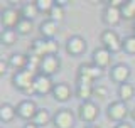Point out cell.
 Masks as SVG:
<instances>
[{"mask_svg": "<svg viewBox=\"0 0 135 128\" xmlns=\"http://www.w3.org/2000/svg\"><path fill=\"white\" fill-rule=\"evenodd\" d=\"M57 51H59V44L56 41H47V39H34L31 47H29V54L37 57H46V56H57Z\"/></svg>", "mask_w": 135, "mask_h": 128, "instance_id": "1", "label": "cell"}, {"mask_svg": "<svg viewBox=\"0 0 135 128\" xmlns=\"http://www.w3.org/2000/svg\"><path fill=\"white\" fill-rule=\"evenodd\" d=\"M100 116V108L95 101H83L78 106V118L83 123H88V125H93Z\"/></svg>", "mask_w": 135, "mask_h": 128, "instance_id": "2", "label": "cell"}, {"mask_svg": "<svg viewBox=\"0 0 135 128\" xmlns=\"http://www.w3.org/2000/svg\"><path fill=\"white\" fill-rule=\"evenodd\" d=\"M100 41H101V46L105 49H108L112 54L123 51V39H120V36L112 29H105L100 36Z\"/></svg>", "mask_w": 135, "mask_h": 128, "instance_id": "3", "label": "cell"}, {"mask_svg": "<svg viewBox=\"0 0 135 128\" xmlns=\"http://www.w3.org/2000/svg\"><path fill=\"white\" fill-rule=\"evenodd\" d=\"M130 115V110L127 106L125 101H112L108 106H107V116L110 121H115V123H122V121H127V116Z\"/></svg>", "mask_w": 135, "mask_h": 128, "instance_id": "4", "label": "cell"}, {"mask_svg": "<svg viewBox=\"0 0 135 128\" xmlns=\"http://www.w3.org/2000/svg\"><path fill=\"white\" fill-rule=\"evenodd\" d=\"M36 74L31 69H24V71H17L12 76V84H14L15 89H19L20 93H24L25 89H29L34 84V79H36Z\"/></svg>", "mask_w": 135, "mask_h": 128, "instance_id": "5", "label": "cell"}, {"mask_svg": "<svg viewBox=\"0 0 135 128\" xmlns=\"http://www.w3.org/2000/svg\"><path fill=\"white\" fill-rule=\"evenodd\" d=\"M76 116L69 108H61L52 115V126L54 128H74Z\"/></svg>", "mask_w": 135, "mask_h": 128, "instance_id": "6", "label": "cell"}, {"mask_svg": "<svg viewBox=\"0 0 135 128\" xmlns=\"http://www.w3.org/2000/svg\"><path fill=\"white\" fill-rule=\"evenodd\" d=\"M108 74H110V79L120 86V84H123V83H128V78H130V74H132V69H130V66H127V64L118 62V64H113V66L110 67Z\"/></svg>", "mask_w": 135, "mask_h": 128, "instance_id": "7", "label": "cell"}, {"mask_svg": "<svg viewBox=\"0 0 135 128\" xmlns=\"http://www.w3.org/2000/svg\"><path fill=\"white\" fill-rule=\"evenodd\" d=\"M91 62L95 66H98L101 71L107 69V67H112V52L108 49H105L103 46L93 49L91 52Z\"/></svg>", "mask_w": 135, "mask_h": 128, "instance_id": "8", "label": "cell"}, {"mask_svg": "<svg viewBox=\"0 0 135 128\" xmlns=\"http://www.w3.org/2000/svg\"><path fill=\"white\" fill-rule=\"evenodd\" d=\"M22 19V14L20 10H17L14 7H7L2 10V25L3 29H8V31H15L17 24Z\"/></svg>", "mask_w": 135, "mask_h": 128, "instance_id": "9", "label": "cell"}, {"mask_svg": "<svg viewBox=\"0 0 135 128\" xmlns=\"http://www.w3.org/2000/svg\"><path fill=\"white\" fill-rule=\"evenodd\" d=\"M15 108H17V116L25 120V121H32L36 113H37V110H39L36 101H32V100H22Z\"/></svg>", "mask_w": 135, "mask_h": 128, "instance_id": "10", "label": "cell"}, {"mask_svg": "<svg viewBox=\"0 0 135 128\" xmlns=\"http://www.w3.org/2000/svg\"><path fill=\"white\" fill-rule=\"evenodd\" d=\"M86 47L88 44L81 36H71L66 41V52L69 56H81V54H84Z\"/></svg>", "mask_w": 135, "mask_h": 128, "instance_id": "11", "label": "cell"}, {"mask_svg": "<svg viewBox=\"0 0 135 128\" xmlns=\"http://www.w3.org/2000/svg\"><path fill=\"white\" fill-rule=\"evenodd\" d=\"M61 67V59L57 56H46L41 59V64H39V72L41 74H46V76H52L56 74Z\"/></svg>", "mask_w": 135, "mask_h": 128, "instance_id": "12", "label": "cell"}, {"mask_svg": "<svg viewBox=\"0 0 135 128\" xmlns=\"http://www.w3.org/2000/svg\"><path fill=\"white\" fill-rule=\"evenodd\" d=\"M101 20H103V24L108 25L110 29L117 27V25L122 22V10L117 8V7L107 5L103 8V12H101Z\"/></svg>", "mask_w": 135, "mask_h": 128, "instance_id": "13", "label": "cell"}, {"mask_svg": "<svg viewBox=\"0 0 135 128\" xmlns=\"http://www.w3.org/2000/svg\"><path fill=\"white\" fill-rule=\"evenodd\" d=\"M34 88H36V93L39 96H46V95H49V93H52L54 83H52V79H51L49 76L37 72L36 79H34Z\"/></svg>", "mask_w": 135, "mask_h": 128, "instance_id": "14", "label": "cell"}, {"mask_svg": "<svg viewBox=\"0 0 135 128\" xmlns=\"http://www.w3.org/2000/svg\"><path fill=\"white\" fill-rule=\"evenodd\" d=\"M51 95L57 103H66V101L71 100V96H74V91L71 89V86L68 83H57L54 84V89Z\"/></svg>", "mask_w": 135, "mask_h": 128, "instance_id": "15", "label": "cell"}, {"mask_svg": "<svg viewBox=\"0 0 135 128\" xmlns=\"http://www.w3.org/2000/svg\"><path fill=\"white\" fill-rule=\"evenodd\" d=\"M78 76L91 79V81H96V79H100L101 76H103V71H101L98 66H95L93 62H84V64H79Z\"/></svg>", "mask_w": 135, "mask_h": 128, "instance_id": "16", "label": "cell"}, {"mask_svg": "<svg viewBox=\"0 0 135 128\" xmlns=\"http://www.w3.org/2000/svg\"><path fill=\"white\" fill-rule=\"evenodd\" d=\"M59 31V24L54 22L51 19H46L39 24V32H41V37L42 39H47V41H54L56 34Z\"/></svg>", "mask_w": 135, "mask_h": 128, "instance_id": "17", "label": "cell"}, {"mask_svg": "<svg viewBox=\"0 0 135 128\" xmlns=\"http://www.w3.org/2000/svg\"><path fill=\"white\" fill-rule=\"evenodd\" d=\"M93 93H95V84H86V83H76L74 88V96L78 98L79 101H90L93 98Z\"/></svg>", "mask_w": 135, "mask_h": 128, "instance_id": "18", "label": "cell"}, {"mask_svg": "<svg viewBox=\"0 0 135 128\" xmlns=\"http://www.w3.org/2000/svg\"><path fill=\"white\" fill-rule=\"evenodd\" d=\"M27 66H29V56L27 54L17 52V54H12V56L8 57V67H12L15 72L27 69Z\"/></svg>", "mask_w": 135, "mask_h": 128, "instance_id": "19", "label": "cell"}, {"mask_svg": "<svg viewBox=\"0 0 135 128\" xmlns=\"http://www.w3.org/2000/svg\"><path fill=\"white\" fill-rule=\"evenodd\" d=\"M117 95H118V98H120V101L128 103V101L133 100V96H135V86H133L132 83H123V84L118 86Z\"/></svg>", "mask_w": 135, "mask_h": 128, "instance_id": "20", "label": "cell"}, {"mask_svg": "<svg viewBox=\"0 0 135 128\" xmlns=\"http://www.w3.org/2000/svg\"><path fill=\"white\" fill-rule=\"evenodd\" d=\"M17 116V108L10 103H2L0 106V121L2 123H10Z\"/></svg>", "mask_w": 135, "mask_h": 128, "instance_id": "21", "label": "cell"}, {"mask_svg": "<svg viewBox=\"0 0 135 128\" xmlns=\"http://www.w3.org/2000/svg\"><path fill=\"white\" fill-rule=\"evenodd\" d=\"M20 14H22V17H24V19L34 20L37 15L41 14V12H39V8H37L36 2H27V3H24V5L20 7Z\"/></svg>", "mask_w": 135, "mask_h": 128, "instance_id": "22", "label": "cell"}, {"mask_svg": "<svg viewBox=\"0 0 135 128\" xmlns=\"http://www.w3.org/2000/svg\"><path fill=\"white\" fill-rule=\"evenodd\" d=\"M32 121L36 123L37 126H44V125H47L49 121H52V116H51L49 110H46V108H39Z\"/></svg>", "mask_w": 135, "mask_h": 128, "instance_id": "23", "label": "cell"}, {"mask_svg": "<svg viewBox=\"0 0 135 128\" xmlns=\"http://www.w3.org/2000/svg\"><path fill=\"white\" fill-rule=\"evenodd\" d=\"M34 31V20H29V19H20V22L17 24L15 27V32L19 34V36H29Z\"/></svg>", "mask_w": 135, "mask_h": 128, "instance_id": "24", "label": "cell"}, {"mask_svg": "<svg viewBox=\"0 0 135 128\" xmlns=\"http://www.w3.org/2000/svg\"><path fill=\"white\" fill-rule=\"evenodd\" d=\"M120 10H122V19L133 20L135 19V0H127Z\"/></svg>", "mask_w": 135, "mask_h": 128, "instance_id": "25", "label": "cell"}, {"mask_svg": "<svg viewBox=\"0 0 135 128\" xmlns=\"http://www.w3.org/2000/svg\"><path fill=\"white\" fill-rule=\"evenodd\" d=\"M17 34L15 31H8V29H3L2 34H0V42H2V46H14L15 41H17Z\"/></svg>", "mask_w": 135, "mask_h": 128, "instance_id": "26", "label": "cell"}, {"mask_svg": "<svg viewBox=\"0 0 135 128\" xmlns=\"http://www.w3.org/2000/svg\"><path fill=\"white\" fill-rule=\"evenodd\" d=\"M47 19H51V20H54V22H62V19H64V7L62 5H59V3L56 2V5L52 7V10L49 12V17Z\"/></svg>", "mask_w": 135, "mask_h": 128, "instance_id": "27", "label": "cell"}, {"mask_svg": "<svg viewBox=\"0 0 135 128\" xmlns=\"http://www.w3.org/2000/svg\"><path fill=\"white\" fill-rule=\"evenodd\" d=\"M36 5H37L41 14H47L49 15V12L52 10V7L56 5V2H54V0H36Z\"/></svg>", "mask_w": 135, "mask_h": 128, "instance_id": "28", "label": "cell"}, {"mask_svg": "<svg viewBox=\"0 0 135 128\" xmlns=\"http://www.w3.org/2000/svg\"><path fill=\"white\" fill-rule=\"evenodd\" d=\"M123 51L127 54H135V36L133 34L123 39Z\"/></svg>", "mask_w": 135, "mask_h": 128, "instance_id": "29", "label": "cell"}, {"mask_svg": "<svg viewBox=\"0 0 135 128\" xmlns=\"http://www.w3.org/2000/svg\"><path fill=\"white\" fill-rule=\"evenodd\" d=\"M93 96L98 98V100H105V98L108 96V88L103 86V84H98V86H95V93H93Z\"/></svg>", "mask_w": 135, "mask_h": 128, "instance_id": "30", "label": "cell"}, {"mask_svg": "<svg viewBox=\"0 0 135 128\" xmlns=\"http://www.w3.org/2000/svg\"><path fill=\"white\" fill-rule=\"evenodd\" d=\"M7 69H8V61H0V76H3L7 72Z\"/></svg>", "mask_w": 135, "mask_h": 128, "instance_id": "31", "label": "cell"}, {"mask_svg": "<svg viewBox=\"0 0 135 128\" xmlns=\"http://www.w3.org/2000/svg\"><path fill=\"white\" fill-rule=\"evenodd\" d=\"M115 128H133V125H130L128 121H122V123H117Z\"/></svg>", "mask_w": 135, "mask_h": 128, "instance_id": "32", "label": "cell"}, {"mask_svg": "<svg viewBox=\"0 0 135 128\" xmlns=\"http://www.w3.org/2000/svg\"><path fill=\"white\" fill-rule=\"evenodd\" d=\"M22 128H39V126H37L34 121H27V123H25V125H24Z\"/></svg>", "mask_w": 135, "mask_h": 128, "instance_id": "33", "label": "cell"}, {"mask_svg": "<svg viewBox=\"0 0 135 128\" xmlns=\"http://www.w3.org/2000/svg\"><path fill=\"white\" fill-rule=\"evenodd\" d=\"M130 116H132V120H133V121H135V108H133V110H132V111H130Z\"/></svg>", "mask_w": 135, "mask_h": 128, "instance_id": "34", "label": "cell"}, {"mask_svg": "<svg viewBox=\"0 0 135 128\" xmlns=\"http://www.w3.org/2000/svg\"><path fill=\"white\" fill-rule=\"evenodd\" d=\"M84 128H100V126H96V125H86Z\"/></svg>", "mask_w": 135, "mask_h": 128, "instance_id": "35", "label": "cell"}, {"mask_svg": "<svg viewBox=\"0 0 135 128\" xmlns=\"http://www.w3.org/2000/svg\"><path fill=\"white\" fill-rule=\"evenodd\" d=\"M133 36H135V25H133Z\"/></svg>", "mask_w": 135, "mask_h": 128, "instance_id": "36", "label": "cell"}]
</instances>
